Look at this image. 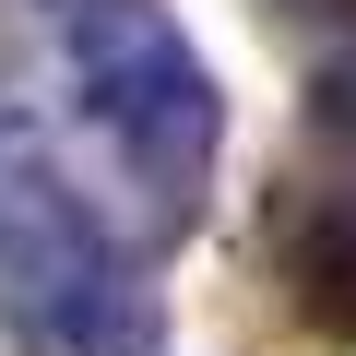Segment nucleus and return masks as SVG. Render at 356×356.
Here are the masks:
<instances>
[{
  "label": "nucleus",
  "instance_id": "f257e3e1",
  "mask_svg": "<svg viewBox=\"0 0 356 356\" xmlns=\"http://www.w3.org/2000/svg\"><path fill=\"white\" fill-rule=\"evenodd\" d=\"M36 36L72 83V119L95 143V166L119 178V214L143 250L191 238L214 154H226V95L214 60L191 48V24L166 0H36Z\"/></svg>",
  "mask_w": 356,
  "mask_h": 356
},
{
  "label": "nucleus",
  "instance_id": "f03ea898",
  "mask_svg": "<svg viewBox=\"0 0 356 356\" xmlns=\"http://www.w3.org/2000/svg\"><path fill=\"white\" fill-rule=\"evenodd\" d=\"M0 332L13 356H154L166 297L143 273V238L36 107H0Z\"/></svg>",
  "mask_w": 356,
  "mask_h": 356
},
{
  "label": "nucleus",
  "instance_id": "7ed1b4c3",
  "mask_svg": "<svg viewBox=\"0 0 356 356\" xmlns=\"http://www.w3.org/2000/svg\"><path fill=\"white\" fill-rule=\"evenodd\" d=\"M285 297L321 344H356V191H309L285 214Z\"/></svg>",
  "mask_w": 356,
  "mask_h": 356
},
{
  "label": "nucleus",
  "instance_id": "20e7f679",
  "mask_svg": "<svg viewBox=\"0 0 356 356\" xmlns=\"http://www.w3.org/2000/svg\"><path fill=\"white\" fill-rule=\"evenodd\" d=\"M0 24H13V0H0Z\"/></svg>",
  "mask_w": 356,
  "mask_h": 356
}]
</instances>
